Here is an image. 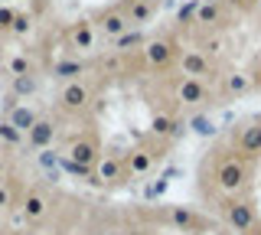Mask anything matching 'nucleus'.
<instances>
[{
  "label": "nucleus",
  "instance_id": "obj_1",
  "mask_svg": "<svg viewBox=\"0 0 261 235\" xmlns=\"http://www.w3.org/2000/svg\"><path fill=\"white\" fill-rule=\"evenodd\" d=\"M212 190L219 196L228 229L239 235H261V147H228L212 164Z\"/></svg>",
  "mask_w": 261,
  "mask_h": 235
},
{
  "label": "nucleus",
  "instance_id": "obj_2",
  "mask_svg": "<svg viewBox=\"0 0 261 235\" xmlns=\"http://www.w3.org/2000/svg\"><path fill=\"white\" fill-rule=\"evenodd\" d=\"M176 95H179L183 105H199L202 98H206V85H202L199 79H183L179 88H176Z\"/></svg>",
  "mask_w": 261,
  "mask_h": 235
},
{
  "label": "nucleus",
  "instance_id": "obj_3",
  "mask_svg": "<svg viewBox=\"0 0 261 235\" xmlns=\"http://www.w3.org/2000/svg\"><path fill=\"white\" fill-rule=\"evenodd\" d=\"M183 72H186L190 79L206 75V72H209V59H206V56H199V53H186V56H183Z\"/></svg>",
  "mask_w": 261,
  "mask_h": 235
},
{
  "label": "nucleus",
  "instance_id": "obj_4",
  "mask_svg": "<svg viewBox=\"0 0 261 235\" xmlns=\"http://www.w3.org/2000/svg\"><path fill=\"white\" fill-rule=\"evenodd\" d=\"M85 101H88V88L85 85H79V82L65 85V92H62V105H65V108H82Z\"/></svg>",
  "mask_w": 261,
  "mask_h": 235
},
{
  "label": "nucleus",
  "instance_id": "obj_5",
  "mask_svg": "<svg viewBox=\"0 0 261 235\" xmlns=\"http://www.w3.org/2000/svg\"><path fill=\"white\" fill-rule=\"evenodd\" d=\"M53 134H56V127L49 124V121H36V124L30 127V144L33 147H46V144L53 141Z\"/></svg>",
  "mask_w": 261,
  "mask_h": 235
},
{
  "label": "nucleus",
  "instance_id": "obj_6",
  "mask_svg": "<svg viewBox=\"0 0 261 235\" xmlns=\"http://www.w3.org/2000/svg\"><path fill=\"white\" fill-rule=\"evenodd\" d=\"M10 124L16 127V131H30V127L36 124V115H33L30 108H13V115H10Z\"/></svg>",
  "mask_w": 261,
  "mask_h": 235
},
{
  "label": "nucleus",
  "instance_id": "obj_7",
  "mask_svg": "<svg viewBox=\"0 0 261 235\" xmlns=\"http://www.w3.org/2000/svg\"><path fill=\"white\" fill-rule=\"evenodd\" d=\"M141 43H144V36L137 33V30H134V33L124 30L121 36H114V49H118V53H127V49H134V46H141Z\"/></svg>",
  "mask_w": 261,
  "mask_h": 235
},
{
  "label": "nucleus",
  "instance_id": "obj_8",
  "mask_svg": "<svg viewBox=\"0 0 261 235\" xmlns=\"http://www.w3.org/2000/svg\"><path fill=\"white\" fill-rule=\"evenodd\" d=\"M101 30H105L108 36H121V33L127 30V20L121 17V13H108V17L101 20Z\"/></svg>",
  "mask_w": 261,
  "mask_h": 235
},
{
  "label": "nucleus",
  "instance_id": "obj_9",
  "mask_svg": "<svg viewBox=\"0 0 261 235\" xmlns=\"http://www.w3.org/2000/svg\"><path fill=\"white\" fill-rule=\"evenodd\" d=\"M170 53H173L170 43H150V46H147V59H150L153 66H163V62L170 59Z\"/></svg>",
  "mask_w": 261,
  "mask_h": 235
},
{
  "label": "nucleus",
  "instance_id": "obj_10",
  "mask_svg": "<svg viewBox=\"0 0 261 235\" xmlns=\"http://www.w3.org/2000/svg\"><path fill=\"white\" fill-rule=\"evenodd\" d=\"M82 62H75V59H65V62H59V66H56V75L59 79H75V75H82Z\"/></svg>",
  "mask_w": 261,
  "mask_h": 235
},
{
  "label": "nucleus",
  "instance_id": "obj_11",
  "mask_svg": "<svg viewBox=\"0 0 261 235\" xmlns=\"http://www.w3.org/2000/svg\"><path fill=\"white\" fill-rule=\"evenodd\" d=\"M190 127L196 134H202V137H212L216 134V124H212V121L206 118V115H196V118H190Z\"/></svg>",
  "mask_w": 261,
  "mask_h": 235
},
{
  "label": "nucleus",
  "instance_id": "obj_12",
  "mask_svg": "<svg viewBox=\"0 0 261 235\" xmlns=\"http://www.w3.org/2000/svg\"><path fill=\"white\" fill-rule=\"evenodd\" d=\"M13 92L16 95H33V92H36V79H33V75H16L13 79Z\"/></svg>",
  "mask_w": 261,
  "mask_h": 235
},
{
  "label": "nucleus",
  "instance_id": "obj_13",
  "mask_svg": "<svg viewBox=\"0 0 261 235\" xmlns=\"http://www.w3.org/2000/svg\"><path fill=\"white\" fill-rule=\"evenodd\" d=\"M147 17H150V4H144V0H134V4H130V20H134V23H144Z\"/></svg>",
  "mask_w": 261,
  "mask_h": 235
},
{
  "label": "nucleus",
  "instance_id": "obj_14",
  "mask_svg": "<svg viewBox=\"0 0 261 235\" xmlns=\"http://www.w3.org/2000/svg\"><path fill=\"white\" fill-rule=\"evenodd\" d=\"M228 92H235V95H239V92H245V88H248L251 85V79L248 75H228Z\"/></svg>",
  "mask_w": 261,
  "mask_h": 235
},
{
  "label": "nucleus",
  "instance_id": "obj_15",
  "mask_svg": "<svg viewBox=\"0 0 261 235\" xmlns=\"http://www.w3.org/2000/svg\"><path fill=\"white\" fill-rule=\"evenodd\" d=\"M196 13H199V23H216V20H219V10H216V4H202Z\"/></svg>",
  "mask_w": 261,
  "mask_h": 235
},
{
  "label": "nucleus",
  "instance_id": "obj_16",
  "mask_svg": "<svg viewBox=\"0 0 261 235\" xmlns=\"http://www.w3.org/2000/svg\"><path fill=\"white\" fill-rule=\"evenodd\" d=\"M75 43L82 46V49H88V46H92V30H88V27H79L75 30Z\"/></svg>",
  "mask_w": 261,
  "mask_h": 235
},
{
  "label": "nucleus",
  "instance_id": "obj_17",
  "mask_svg": "<svg viewBox=\"0 0 261 235\" xmlns=\"http://www.w3.org/2000/svg\"><path fill=\"white\" fill-rule=\"evenodd\" d=\"M10 72L13 75H30V62L23 59V56H16V59L10 62Z\"/></svg>",
  "mask_w": 261,
  "mask_h": 235
},
{
  "label": "nucleus",
  "instance_id": "obj_18",
  "mask_svg": "<svg viewBox=\"0 0 261 235\" xmlns=\"http://www.w3.org/2000/svg\"><path fill=\"white\" fill-rule=\"evenodd\" d=\"M0 137L10 141V144H20V131H16L13 124H0Z\"/></svg>",
  "mask_w": 261,
  "mask_h": 235
},
{
  "label": "nucleus",
  "instance_id": "obj_19",
  "mask_svg": "<svg viewBox=\"0 0 261 235\" xmlns=\"http://www.w3.org/2000/svg\"><path fill=\"white\" fill-rule=\"evenodd\" d=\"M43 206H46V202L39 196H30L27 199V216H43Z\"/></svg>",
  "mask_w": 261,
  "mask_h": 235
},
{
  "label": "nucleus",
  "instance_id": "obj_20",
  "mask_svg": "<svg viewBox=\"0 0 261 235\" xmlns=\"http://www.w3.org/2000/svg\"><path fill=\"white\" fill-rule=\"evenodd\" d=\"M10 27H13V33H27V30H30V20L27 17H13Z\"/></svg>",
  "mask_w": 261,
  "mask_h": 235
},
{
  "label": "nucleus",
  "instance_id": "obj_21",
  "mask_svg": "<svg viewBox=\"0 0 261 235\" xmlns=\"http://www.w3.org/2000/svg\"><path fill=\"white\" fill-rule=\"evenodd\" d=\"M196 10H199V4H186V7H179V23H183V20H190Z\"/></svg>",
  "mask_w": 261,
  "mask_h": 235
},
{
  "label": "nucleus",
  "instance_id": "obj_22",
  "mask_svg": "<svg viewBox=\"0 0 261 235\" xmlns=\"http://www.w3.org/2000/svg\"><path fill=\"white\" fill-rule=\"evenodd\" d=\"M13 17H16L13 10H0V27H10V23H13Z\"/></svg>",
  "mask_w": 261,
  "mask_h": 235
},
{
  "label": "nucleus",
  "instance_id": "obj_23",
  "mask_svg": "<svg viewBox=\"0 0 261 235\" xmlns=\"http://www.w3.org/2000/svg\"><path fill=\"white\" fill-rule=\"evenodd\" d=\"M0 206H7V193L4 190H0Z\"/></svg>",
  "mask_w": 261,
  "mask_h": 235
},
{
  "label": "nucleus",
  "instance_id": "obj_24",
  "mask_svg": "<svg viewBox=\"0 0 261 235\" xmlns=\"http://www.w3.org/2000/svg\"><path fill=\"white\" fill-rule=\"evenodd\" d=\"M202 4H216V0H202Z\"/></svg>",
  "mask_w": 261,
  "mask_h": 235
},
{
  "label": "nucleus",
  "instance_id": "obj_25",
  "mask_svg": "<svg viewBox=\"0 0 261 235\" xmlns=\"http://www.w3.org/2000/svg\"><path fill=\"white\" fill-rule=\"evenodd\" d=\"M144 4H147V0H144Z\"/></svg>",
  "mask_w": 261,
  "mask_h": 235
}]
</instances>
